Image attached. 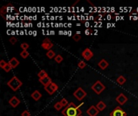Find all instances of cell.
Instances as JSON below:
<instances>
[{
  "label": "cell",
  "instance_id": "obj_1",
  "mask_svg": "<svg viewBox=\"0 0 138 116\" xmlns=\"http://www.w3.org/2000/svg\"><path fill=\"white\" fill-rule=\"evenodd\" d=\"M61 113L64 116H80L82 115V110L79 106H76L74 102H70L69 105L62 110Z\"/></svg>",
  "mask_w": 138,
  "mask_h": 116
},
{
  "label": "cell",
  "instance_id": "obj_2",
  "mask_svg": "<svg viewBox=\"0 0 138 116\" xmlns=\"http://www.w3.org/2000/svg\"><path fill=\"white\" fill-rule=\"evenodd\" d=\"M7 85L13 91H17L22 86H23V82H22L17 77H13L7 82Z\"/></svg>",
  "mask_w": 138,
  "mask_h": 116
},
{
  "label": "cell",
  "instance_id": "obj_3",
  "mask_svg": "<svg viewBox=\"0 0 138 116\" xmlns=\"http://www.w3.org/2000/svg\"><path fill=\"white\" fill-rule=\"evenodd\" d=\"M91 89L96 94H100L104 90H105L106 87L100 81H97L95 84H93V86H91Z\"/></svg>",
  "mask_w": 138,
  "mask_h": 116
},
{
  "label": "cell",
  "instance_id": "obj_4",
  "mask_svg": "<svg viewBox=\"0 0 138 116\" xmlns=\"http://www.w3.org/2000/svg\"><path fill=\"white\" fill-rule=\"evenodd\" d=\"M74 96L78 101H82L87 97V92L85 90H83L82 88L78 87L77 90L74 92Z\"/></svg>",
  "mask_w": 138,
  "mask_h": 116
},
{
  "label": "cell",
  "instance_id": "obj_5",
  "mask_svg": "<svg viewBox=\"0 0 138 116\" xmlns=\"http://www.w3.org/2000/svg\"><path fill=\"white\" fill-rule=\"evenodd\" d=\"M110 116H127V113L123 110L120 106H116V108L110 113Z\"/></svg>",
  "mask_w": 138,
  "mask_h": 116
},
{
  "label": "cell",
  "instance_id": "obj_6",
  "mask_svg": "<svg viewBox=\"0 0 138 116\" xmlns=\"http://www.w3.org/2000/svg\"><path fill=\"white\" fill-rule=\"evenodd\" d=\"M44 90H45L48 93V94H50V95H52V94H53L57 90H58V86L55 83V82H52V83H50L48 86H47V87H45L44 88Z\"/></svg>",
  "mask_w": 138,
  "mask_h": 116
},
{
  "label": "cell",
  "instance_id": "obj_7",
  "mask_svg": "<svg viewBox=\"0 0 138 116\" xmlns=\"http://www.w3.org/2000/svg\"><path fill=\"white\" fill-rule=\"evenodd\" d=\"M94 56V53L91 50V48H87L86 49H84L82 52V56L85 59L86 61H90Z\"/></svg>",
  "mask_w": 138,
  "mask_h": 116
},
{
  "label": "cell",
  "instance_id": "obj_8",
  "mask_svg": "<svg viewBox=\"0 0 138 116\" xmlns=\"http://www.w3.org/2000/svg\"><path fill=\"white\" fill-rule=\"evenodd\" d=\"M41 47L44 48V49L49 51L53 47V44L50 41L49 39H44L43 41V43L41 44Z\"/></svg>",
  "mask_w": 138,
  "mask_h": 116
},
{
  "label": "cell",
  "instance_id": "obj_9",
  "mask_svg": "<svg viewBox=\"0 0 138 116\" xmlns=\"http://www.w3.org/2000/svg\"><path fill=\"white\" fill-rule=\"evenodd\" d=\"M99 113V110L97 109L96 106H91L90 108L87 110V114L89 116H97Z\"/></svg>",
  "mask_w": 138,
  "mask_h": 116
},
{
  "label": "cell",
  "instance_id": "obj_10",
  "mask_svg": "<svg viewBox=\"0 0 138 116\" xmlns=\"http://www.w3.org/2000/svg\"><path fill=\"white\" fill-rule=\"evenodd\" d=\"M8 103L10 104V106H12L13 108H15V107H17V106L20 105V99H18L16 96H13L11 99L8 101Z\"/></svg>",
  "mask_w": 138,
  "mask_h": 116
},
{
  "label": "cell",
  "instance_id": "obj_11",
  "mask_svg": "<svg viewBox=\"0 0 138 116\" xmlns=\"http://www.w3.org/2000/svg\"><path fill=\"white\" fill-rule=\"evenodd\" d=\"M115 100H116V102L120 105H124V104H125L126 102L128 101V98L126 97L125 94H124V93H119V94L116 97Z\"/></svg>",
  "mask_w": 138,
  "mask_h": 116
},
{
  "label": "cell",
  "instance_id": "obj_12",
  "mask_svg": "<svg viewBox=\"0 0 138 116\" xmlns=\"http://www.w3.org/2000/svg\"><path fill=\"white\" fill-rule=\"evenodd\" d=\"M39 82L43 85L44 88L47 87V86H48V85H49L50 83H52V82H52L51 78H49V77H48V76H47V77L44 78L39 79Z\"/></svg>",
  "mask_w": 138,
  "mask_h": 116
},
{
  "label": "cell",
  "instance_id": "obj_13",
  "mask_svg": "<svg viewBox=\"0 0 138 116\" xmlns=\"http://www.w3.org/2000/svg\"><path fill=\"white\" fill-rule=\"evenodd\" d=\"M8 63L10 64V65L11 66L12 69H15L16 67L20 65V61H18L16 57H12L10 59V61H8Z\"/></svg>",
  "mask_w": 138,
  "mask_h": 116
},
{
  "label": "cell",
  "instance_id": "obj_14",
  "mask_svg": "<svg viewBox=\"0 0 138 116\" xmlns=\"http://www.w3.org/2000/svg\"><path fill=\"white\" fill-rule=\"evenodd\" d=\"M31 97H32L35 101H39L40 99H41L42 94H41V93L39 92L38 90H35V91H33L32 93V94H31Z\"/></svg>",
  "mask_w": 138,
  "mask_h": 116
},
{
  "label": "cell",
  "instance_id": "obj_15",
  "mask_svg": "<svg viewBox=\"0 0 138 116\" xmlns=\"http://www.w3.org/2000/svg\"><path fill=\"white\" fill-rule=\"evenodd\" d=\"M98 65H99V67L101 69H106L107 68H108V62L105 59H102L99 63H98Z\"/></svg>",
  "mask_w": 138,
  "mask_h": 116
},
{
  "label": "cell",
  "instance_id": "obj_16",
  "mask_svg": "<svg viewBox=\"0 0 138 116\" xmlns=\"http://www.w3.org/2000/svg\"><path fill=\"white\" fill-rule=\"evenodd\" d=\"M96 107H97V109L99 110V111H103V110L107 107V106H106V103H105L104 102H103V101H99V102L97 103Z\"/></svg>",
  "mask_w": 138,
  "mask_h": 116
},
{
  "label": "cell",
  "instance_id": "obj_17",
  "mask_svg": "<svg viewBox=\"0 0 138 116\" xmlns=\"http://www.w3.org/2000/svg\"><path fill=\"white\" fill-rule=\"evenodd\" d=\"M116 82L119 84V85H120V86H123V85L126 82V78L124 77V76L120 75V76H119V77L117 78L116 79Z\"/></svg>",
  "mask_w": 138,
  "mask_h": 116
},
{
  "label": "cell",
  "instance_id": "obj_18",
  "mask_svg": "<svg viewBox=\"0 0 138 116\" xmlns=\"http://www.w3.org/2000/svg\"><path fill=\"white\" fill-rule=\"evenodd\" d=\"M37 76H38L39 79H41V78H44L47 77V76H48V73H47V72H46L45 70L42 69V70H41V71H40V72L38 73Z\"/></svg>",
  "mask_w": 138,
  "mask_h": 116
},
{
  "label": "cell",
  "instance_id": "obj_19",
  "mask_svg": "<svg viewBox=\"0 0 138 116\" xmlns=\"http://www.w3.org/2000/svg\"><path fill=\"white\" fill-rule=\"evenodd\" d=\"M46 56H47L48 58H49V59H52V58H55V56H56L57 55H56V53H55L54 51L49 50V51H48V52H47Z\"/></svg>",
  "mask_w": 138,
  "mask_h": 116
},
{
  "label": "cell",
  "instance_id": "obj_20",
  "mask_svg": "<svg viewBox=\"0 0 138 116\" xmlns=\"http://www.w3.org/2000/svg\"><path fill=\"white\" fill-rule=\"evenodd\" d=\"M72 38L74 39V41L75 42H78V41H80V40L82 39V36H81V35L79 34V32H78V33H76L75 35H74Z\"/></svg>",
  "mask_w": 138,
  "mask_h": 116
},
{
  "label": "cell",
  "instance_id": "obj_21",
  "mask_svg": "<svg viewBox=\"0 0 138 116\" xmlns=\"http://www.w3.org/2000/svg\"><path fill=\"white\" fill-rule=\"evenodd\" d=\"M62 107H63V106H62L61 104V102H57V103L54 104V109L57 110V111H59L62 109Z\"/></svg>",
  "mask_w": 138,
  "mask_h": 116
},
{
  "label": "cell",
  "instance_id": "obj_22",
  "mask_svg": "<svg viewBox=\"0 0 138 116\" xmlns=\"http://www.w3.org/2000/svg\"><path fill=\"white\" fill-rule=\"evenodd\" d=\"M54 60H55V61L57 62V63L60 64V63H61L62 61H63V57H62V56H61V55L58 54V55H57V56H55Z\"/></svg>",
  "mask_w": 138,
  "mask_h": 116
},
{
  "label": "cell",
  "instance_id": "obj_23",
  "mask_svg": "<svg viewBox=\"0 0 138 116\" xmlns=\"http://www.w3.org/2000/svg\"><path fill=\"white\" fill-rule=\"evenodd\" d=\"M20 56L22 58H24V59H26V58H28L29 56V52L28 51L23 50V51L20 52Z\"/></svg>",
  "mask_w": 138,
  "mask_h": 116
},
{
  "label": "cell",
  "instance_id": "obj_24",
  "mask_svg": "<svg viewBox=\"0 0 138 116\" xmlns=\"http://www.w3.org/2000/svg\"><path fill=\"white\" fill-rule=\"evenodd\" d=\"M7 6H3L1 7V9H0V14H1V15L4 18V15L7 13Z\"/></svg>",
  "mask_w": 138,
  "mask_h": 116
},
{
  "label": "cell",
  "instance_id": "obj_25",
  "mask_svg": "<svg viewBox=\"0 0 138 116\" xmlns=\"http://www.w3.org/2000/svg\"><path fill=\"white\" fill-rule=\"evenodd\" d=\"M86 65H87V64L84 61H80L78 64V66L79 69H84L86 67Z\"/></svg>",
  "mask_w": 138,
  "mask_h": 116
},
{
  "label": "cell",
  "instance_id": "obj_26",
  "mask_svg": "<svg viewBox=\"0 0 138 116\" xmlns=\"http://www.w3.org/2000/svg\"><path fill=\"white\" fill-rule=\"evenodd\" d=\"M20 47H21V48L23 50H25V51H27L29 48V44H28V43H22L21 44V45H20Z\"/></svg>",
  "mask_w": 138,
  "mask_h": 116
},
{
  "label": "cell",
  "instance_id": "obj_27",
  "mask_svg": "<svg viewBox=\"0 0 138 116\" xmlns=\"http://www.w3.org/2000/svg\"><path fill=\"white\" fill-rule=\"evenodd\" d=\"M60 102H61V104H62V106H63V107H66V106H67L69 105V103H70V102L67 101V99H62Z\"/></svg>",
  "mask_w": 138,
  "mask_h": 116
},
{
  "label": "cell",
  "instance_id": "obj_28",
  "mask_svg": "<svg viewBox=\"0 0 138 116\" xmlns=\"http://www.w3.org/2000/svg\"><path fill=\"white\" fill-rule=\"evenodd\" d=\"M3 69H4V71H5V72L8 73V72H10V71L12 69V68H11V66L10 65V64H9L8 62H7V64L6 66L3 68Z\"/></svg>",
  "mask_w": 138,
  "mask_h": 116
},
{
  "label": "cell",
  "instance_id": "obj_29",
  "mask_svg": "<svg viewBox=\"0 0 138 116\" xmlns=\"http://www.w3.org/2000/svg\"><path fill=\"white\" fill-rule=\"evenodd\" d=\"M9 41H10V43L11 44H15L17 42V38L15 36H11L10 39H9Z\"/></svg>",
  "mask_w": 138,
  "mask_h": 116
},
{
  "label": "cell",
  "instance_id": "obj_30",
  "mask_svg": "<svg viewBox=\"0 0 138 116\" xmlns=\"http://www.w3.org/2000/svg\"><path fill=\"white\" fill-rule=\"evenodd\" d=\"M21 116H31V114L28 110H25L21 113Z\"/></svg>",
  "mask_w": 138,
  "mask_h": 116
},
{
  "label": "cell",
  "instance_id": "obj_31",
  "mask_svg": "<svg viewBox=\"0 0 138 116\" xmlns=\"http://www.w3.org/2000/svg\"><path fill=\"white\" fill-rule=\"evenodd\" d=\"M7 64V62H6L4 60H1V61H0V67H1L2 69H3L4 67L6 66Z\"/></svg>",
  "mask_w": 138,
  "mask_h": 116
},
{
  "label": "cell",
  "instance_id": "obj_32",
  "mask_svg": "<svg viewBox=\"0 0 138 116\" xmlns=\"http://www.w3.org/2000/svg\"><path fill=\"white\" fill-rule=\"evenodd\" d=\"M80 116H82V115H80Z\"/></svg>",
  "mask_w": 138,
  "mask_h": 116
}]
</instances>
